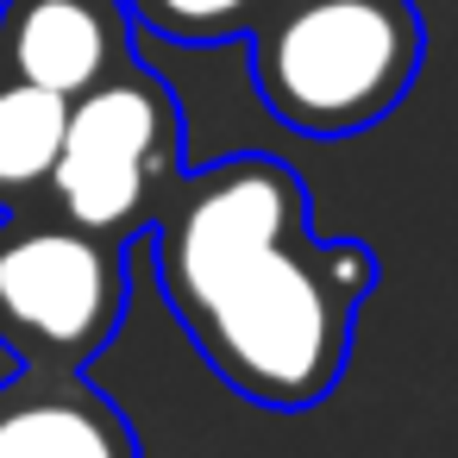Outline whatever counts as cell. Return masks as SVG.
<instances>
[{"label": "cell", "instance_id": "7", "mask_svg": "<svg viewBox=\"0 0 458 458\" xmlns=\"http://www.w3.org/2000/svg\"><path fill=\"white\" fill-rule=\"evenodd\" d=\"M70 101L0 70V214H26L51 201V176L64 157Z\"/></svg>", "mask_w": 458, "mask_h": 458}, {"label": "cell", "instance_id": "3", "mask_svg": "<svg viewBox=\"0 0 458 458\" xmlns=\"http://www.w3.org/2000/svg\"><path fill=\"white\" fill-rule=\"evenodd\" d=\"M126 320V239L57 208L0 220V345L38 370H82Z\"/></svg>", "mask_w": 458, "mask_h": 458}, {"label": "cell", "instance_id": "8", "mask_svg": "<svg viewBox=\"0 0 458 458\" xmlns=\"http://www.w3.org/2000/svg\"><path fill=\"white\" fill-rule=\"evenodd\" d=\"M139 32L170 45H233L270 13V0H126Z\"/></svg>", "mask_w": 458, "mask_h": 458}, {"label": "cell", "instance_id": "5", "mask_svg": "<svg viewBox=\"0 0 458 458\" xmlns=\"http://www.w3.org/2000/svg\"><path fill=\"white\" fill-rule=\"evenodd\" d=\"M132 64L126 0H0V70L64 101Z\"/></svg>", "mask_w": 458, "mask_h": 458}, {"label": "cell", "instance_id": "1", "mask_svg": "<svg viewBox=\"0 0 458 458\" xmlns=\"http://www.w3.org/2000/svg\"><path fill=\"white\" fill-rule=\"evenodd\" d=\"M157 289L208 370L258 408L295 414L339 389L358 308L383 264L358 239H314L283 157L239 151L182 170L151 220Z\"/></svg>", "mask_w": 458, "mask_h": 458}, {"label": "cell", "instance_id": "6", "mask_svg": "<svg viewBox=\"0 0 458 458\" xmlns=\"http://www.w3.org/2000/svg\"><path fill=\"white\" fill-rule=\"evenodd\" d=\"M0 458H139V439L89 377L26 364L0 383Z\"/></svg>", "mask_w": 458, "mask_h": 458}, {"label": "cell", "instance_id": "2", "mask_svg": "<svg viewBox=\"0 0 458 458\" xmlns=\"http://www.w3.org/2000/svg\"><path fill=\"white\" fill-rule=\"evenodd\" d=\"M245 45L270 120L301 139H352L414 89L427 20L414 0H270Z\"/></svg>", "mask_w": 458, "mask_h": 458}, {"label": "cell", "instance_id": "4", "mask_svg": "<svg viewBox=\"0 0 458 458\" xmlns=\"http://www.w3.org/2000/svg\"><path fill=\"white\" fill-rule=\"evenodd\" d=\"M182 176V107L157 70L139 57L70 101L64 157L51 176V201L64 220L132 239L151 233L157 201Z\"/></svg>", "mask_w": 458, "mask_h": 458}]
</instances>
